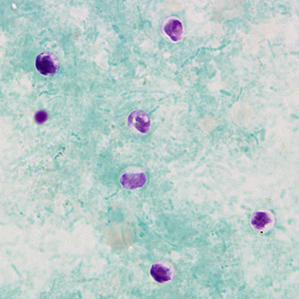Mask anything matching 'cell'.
I'll list each match as a JSON object with an SVG mask.
<instances>
[{
	"label": "cell",
	"mask_w": 299,
	"mask_h": 299,
	"mask_svg": "<svg viewBox=\"0 0 299 299\" xmlns=\"http://www.w3.org/2000/svg\"><path fill=\"white\" fill-rule=\"evenodd\" d=\"M270 223V216L268 215L267 212L263 211H258L254 213V215L251 218V225L256 229V230H261L265 226H267Z\"/></svg>",
	"instance_id": "obj_6"
},
{
	"label": "cell",
	"mask_w": 299,
	"mask_h": 299,
	"mask_svg": "<svg viewBox=\"0 0 299 299\" xmlns=\"http://www.w3.org/2000/svg\"><path fill=\"white\" fill-rule=\"evenodd\" d=\"M151 275L158 282H167L172 277V272L170 268L166 267L163 264H155L151 268Z\"/></svg>",
	"instance_id": "obj_5"
},
{
	"label": "cell",
	"mask_w": 299,
	"mask_h": 299,
	"mask_svg": "<svg viewBox=\"0 0 299 299\" xmlns=\"http://www.w3.org/2000/svg\"><path fill=\"white\" fill-rule=\"evenodd\" d=\"M130 124H132L141 133H147L150 129L151 121L146 113L137 111L130 116Z\"/></svg>",
	"instance_id": "obj_2"
},
{
	"label": "cell",
	"mask_w": 299,
	"mask_h": 299,
	"mask_svg": "<svg viewBox=\"0 0 299 299\" xmlns=\"http://www.w3.org/2000/svg\"><path fill=\"white\" fill-rule=\"evenodd\" d=\"M36 68L43 75H48L56 72V66L51 57L48 55H39L37 57Z\"/></svg>",
	"instance_id": "obj_4"
},
{
	"label": "cell",
	"mask_w": 299,
	"mask_h": 299,
	"mask_svg": "<svg viewBox=\"0 0 299 299\" xmlns=\"http://www.w3.org/2000/svg\"><path fill=\"white\" fill-rule=\"evenodd\" d=\"M147 178L145 174H124L121 178V184L128 190H136L143 187L146 184Z\"/></svg>",
	"instance_id": "obj_1"
},
{
	"label": "cell",
	"mask_w": 299,
	"mask_h": 299,
	"mask_svg": "<svg viewBox=\"0 0 299 299\" xmlns=\"http://www.w3.org/2000/svg\"><path fill=\"white\" fill-rule=\"evenodd\" d=\"M165 33L173 40L179 41L184 33L183 23L178 19H172L165 25Z\"/></svg>",
	"instance_id": "obj_3"
},
{
	"label": "cell",
	"mask_w": 299,
	"mask_h": 299,
	"mask_svg": "<svg viewBox=\"0 0 299 299\" xmlns=\"http://www.w3.org/2000/svg\"><path fill=\"white\" fill-rule=\"evenodd\" d=\"M46 120H47V114L45 112H43V111H40V112H38L35 115V121L37 123H39V124L44 123Z\"/></svg>",
	"instance_id": "obj_7"
}]
</instances>
